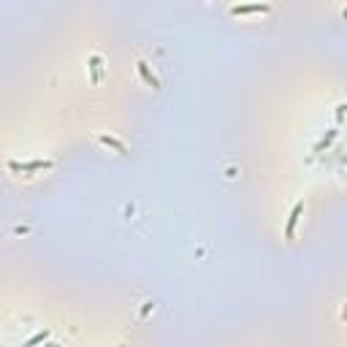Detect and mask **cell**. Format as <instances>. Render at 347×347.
<instances>
[{
    "instance_id": "1",
    "label": "cell",
    "mask_w": 347,
    "mask_h": 347,
    "mask_svg": "<svg viewBox=\"0 0 347 347\" xmlns=\"http://www.w3.org/2000/svg\"><path fill=\"white\" fill-rule=\"evenodd\" d=\"M272 11V6L269 3H247V6H233L231 14L239 16V14H269Z\"/></svg>"
},
{
    "instance_id": "2",
    "label": "cell",
    "mask_w": 347,
    "mask_h": 347,
    "mask_svg": "<svg viewBox=\"0 0 347 347\" xmlns=\"http://www.w3.org/2000/svg\"><path fill=\"white\" fill-rule=\"evenodd\" d=\"M301 211H304V201H299V204L293 206L290 217H287V225H285V236H287V239H293V231H296V223H299Z\"/></svg>"
},
{
    "instance_id": "3",
    "label": "cell",
    "mask_w": 347,
    "mask_h": 347,
    "mask_svg": "<svg viewBox=\"0 0 347 347\" xmlns=\"http://www.w3.org/2000/svg\"><path fill=\"white\" fill-rule=\"evenodd\" d=\"M14 171H46L49 166V160H35V163H8Z\"/></svg>"
},
{
    "instance_id": "4",
    "label": "cell",
    "mask_w": 347,
    "mask_h": 347,
    "mask_svg": "<svg viewBox=\"0 0 347 347\" xmlns=\"http://www.w3.org/2000/svg\"><path fill=\"white\" fill-rule=\"evenodd\" d=\"M136 68H138L141 79H144L147 84H150V87H160V82H157V79H155V74H152V71L147 68V62H144V60H138V62H136Z\"/></svg>"
},
{
    "instance_id": "5",
    "label": "cell",
    "mask_w": 347,
    "mask_h": 347,
    "mask_svg": "<svg viewBox=\"0 0 347 347\" xmlns=\"http://www.w3.org/2000/svg\"><path fill=\"white\" fill-rule=\"evenodd\" d=\"M101 141H103V144H111L117 152H125V144H120L117 138H111V136H101Z\"/></svg>"
}]
</instances>
